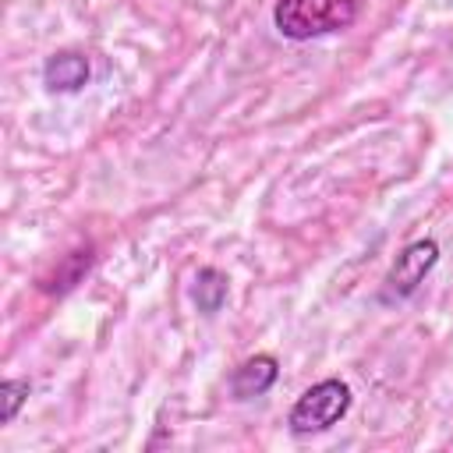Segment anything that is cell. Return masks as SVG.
<instances>
[{
  "label": "cell",
  "mask_w": 453,
  "mask_h": 453,
  "mask_svg": "<svg viewBox=\"0 0 453 453\" xmlns=\"http://www.w3.org/2000/svg\"><path fill=\"white\" fill-rule=\"evenodd\" d=\"M276 375H280L276 357H273V354H255V357H248L244 365L234 368L230 389H234L237 400H251V396H262V393L276 382Z\"/></svg>",
  "instance_id": "5"
},
{
  "label": "cell",
  "mask_w": 453,
  "mask_h": 453,
  "mask_svg": "<svg viewBox=\"0 0 453 453\" xmlns=\"http://www.w3.org/2000/svg\"><path fill=\"white\" fill-rule=\"evenodd\" d=\"M28 389H32L28 379H7V382L0 386V396H4V425L14 421V414H18V407L25 403Z\"/></svg>",
  "instance_id": "8"
},
{
  "label": "cell",
  "mask_w": 453,
  "mask_h": 453,
  "mask_svg": "<svg viewBox=\"0 0 453 453\" xmlns=\"http://www.w3.org/2000/svg\"><path fill=\"white\" fill-rule=\"evenodd\" d=\"M88 262H92V251L85 248V251H74V255H67L50 276H42L39 280V290H46V294H64V290H71L78 280H81V273L88 269Z\"/></svg>",
  "instance_id": "6"
},
{
  "label": "cell",
  "mask_w": 453,
  "mask_h": 453,
  "mask_svg": "<svg viewBox=\"0 0 453 453\" xmlns=\"http://www.w3.org/2000/svg\"><path fill=\"white\" fill-rule=\"evenodd\" d=\"M365 0H276L273 21L287 39H315L354 25Z\"/></svg>",
  "instance_id": "1"
},
{
  "label": "cell",
  "mask_w": 453,
  "mask_h": 453,
  "mask_svg": "<svg viewBox=\"0 0 453 453\" xmlns=\"http://www.w3.org/2000/svg\"><path fill=\"white\" fill-rule=\"evenodd\" d=\"M88 74H92L88 57L78 50H57L42 64V81L50 92H78V88H85Z\"/></svg>",
  "instance_id": "4"
},
{
  "label": "cell",
  "mask_w": 453,
  "mask_h": 453,
  "mask_svg": "<svg viewBox=\"0 0 453 453\" xmlns=\"http://www.w3.org/2000/svg\"><path fill=\"white\" fill-rule=\"evenodd\" d=\"M223 301H226V276L219 269H212V265L198 269V276H195V304H198V311L216 315L223 308Z\"/></svg>",
  "instance_id": "7"
},
{
  "label": "cell",
  "mask_w": 453,
  "mask_h": 453,
  "mask_svg": "<svg viewBox=\"0 0 453 453\" xmlns=\"http://www.w3.org/2000/svg\"><path fill=\"white\" fill-rule=\"evenodd\" d=\"M347 411H350V386L340 379H322L297 396L287 425L294 435H311V432L333 428Z\"/></svg>",
  "instance_id": "2"
},
{
  "label": "cell",
  "mask_w": 453,
  "mask_h": 453,
  "mask_svg": "<svg viewBox=\"0 0 453 453\" xmlns=\"http://www.w3.org/2000/svg\"><path fill=\"white\" fill-rule=\"evenodd\" d=\"M435 262H439V244L432 237H421V241L407 244L396 255V262L389 265L386 280H382V301H403V297H411L425 283V276L432 273Z\"/></svg>",
  "instance_id": "3"
}]
</instances>
